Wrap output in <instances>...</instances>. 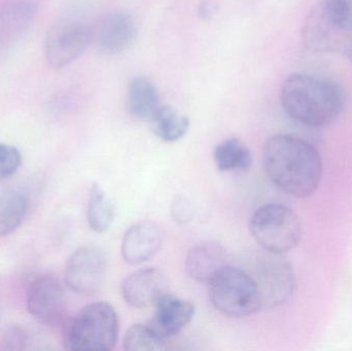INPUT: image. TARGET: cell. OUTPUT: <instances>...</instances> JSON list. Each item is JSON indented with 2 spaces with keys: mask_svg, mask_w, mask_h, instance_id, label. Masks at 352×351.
<instances>
[{
  "mask_svg": "<svg viewBox=\"0 0 352 351\" xmlns=\"http://www.w3.org/2000/svg\"><path fill=\"white\" fill-rule=\"evenodd\" d=\"M126 350H166V341L159 338L148 325L136 324L126 332L124 338Z\"/></svg>",
  "mask_w": 352,
  "mask_h": 351,
  "instance_id": "obj_21",
  "label": "cell"
},
{
  "mask_svg": "<svg viewBox=\"0 0 352 351\" xmlns=\"http://www.w3.org/2000/svg\"><path fill=\"white\" fill-rule=\"evenodd\" d=\"M346 57L352 62V43L351 47H349V52H347Z\"/></svg>",
  "mask_w": 352,
  "mask_h": 351,
  "instance_id": "obj_25",
  "label": "cell"
},
{
  "mask_svg": "<svg viewBox=\"0 0 352 351\" xmlns=\"http://www.w3.org/2000/svg\"><path fill=\"white\" fill-rule=\"evenodd\" d=\"M87 220L89 226L96 233H104L115 220V205L101 185H93L89 198Z\"/></svg>",
  "mask_w": 352,
  "mask_h": 351,
  "instance_id": "obj_19",
  "label": "cell"
},
{
  "mask_svg": "<svg viewBox=\"0 0 352 351\" xmlns=\"http://www.w3.org/2000/svg\"><path fill=\"white\" fill-rule=\"evenodd\" d=\"M27 334L21 328L14 327L8 329L0 341V350H22L27 343Z\"/></svg>",
  "mask_w": 352,
  "mask_h": 351,
  "instance_id": "obj_23",
  "label": "cell"
},
{
  "mask_svg": "<svg viewBox=\"0 0 352 351\" xmlns=\"http://www.w3.org/2000/svg\"><path fill=\"white\" fill-rule=\"evenodd\" d=\"M136 32V23L131 14L109 12L92 26V45L103 55H117L132 45Z\"/></svg>",
  "mask_w": 352,
  "mask_h": 351,
  "instance_id": "obj_11",
  "label": "cell"
},
{
  "mask_svg": "<svg viewBox=\"0 0 352 351\" xmlns=\"http://www.w3.org/2000/svg\"><path fill=\"white\" fill-rule=\"evenodd\" d=\"M153 131L165 142H175L184 137L190 128V120L170 106H161L153 119Z\"/></svg>",
  "mask_w": 352,
  "mask_h": 351,
  "instance_id": "obj_18",
  "label": "cell"
},
{
  "mask_svg": "<svg viewBox=\"0 0 352 351\" xmlns=\"http://www.w3.org/2000/svg\"><path fill=\"white\" fill-rule=\"evenodd\" d=\"M173 216L176 222L186 223L190 220L192 210H190V203L186 198H175L173 206Z\"/></svg>",
  "mask_w": 352,
  "mask_h": 351,
  "instance_id": "obj_24",
  "label": "cell"
},
{
  "mask_svg": "<svg viewBox=\"0 0 352 351\" xmlns=\"http://www.w3.org/2000/svg\"><path fill=\"white\" fill-rule=\"evenodd\" d=\"M302 36L310 51L346 56L352 43V0H320L310 10Z\"/></svg>",
  "mask_w": 352,
  "mask_h": 351,
  "instance_id": "obj_3",
  "label": "cell"
},
{
  "mask_svg": "<svg viewBox=\"0 0 352 351\" xmlns=\"http://www.w3.org/2000/svg\"><path fill=\"white\" fill-rule=\"evenodd\" d=\"M281 105L287 115L302 125H330L342 113L345 95L333 80L307 73H294L283 82Z\"/></svg>",
  "mask_w": 352,
  "mask_h": 351,
  "instance_id": "obj_2",
  "label": "cell"
},
{
  "mask_svg": "<svg viewBox=\"0 0 352 351\" xmlns=\"http://www.w3.org/2000/svg\"><path fill=\"white\" fill-rule=\"evenodd\" d=\"M250 230L261 249L285 253L299 245L302 225L297 214L283 204L261 206L252 214Z\"/></svg>",
  "mask_w": 352,
  "mask_h": 351,
  "instance_id": "obj_6",
  "label": "cell"
},
{
  "mask_svg": "<svg viewBox=\"0 0 352 351\" xmlns=\"http://www.w3.org/2000/svg\"><path fill=\"white\" fill-rule=\"evenodd\" d=\"M163 242V234L156 223L144 220L128 229L122 241V256L130 265H140L152 259Z\"/></svg>",
  "mask_w": 352,
  "mask_h": 351,
  "instance_id": "obj_14",
  "label": "cell"
},
{
  "mask_svg": "<svg viewBox=\"0 0 352 351\" xmlns=\"http://www.w3.org/2000/svg\"><path fill=\"white\" fill-rule=\"evenodd\" d=\"M228 265L227 251L214 241H205L192 247L184 263L188 275L204 284H209Z\"/></svg>",
  "mask_w": 352,
  "mask_h": 351,
  "instance_id": "obj_15",
  "label": "cell"
},
{
  "mask_svg": "<svg viewBox=\"0 0 352 351\" xmlns=\"http://www.w3.org/2000/svg\"><path fill=\"white\" fill-rule=\"evenodd\" d=\"M263 166L279 190L295 198L314 195L322 177V160L309 142L296 136L278 134L267 140Z\"/></svg>",
  "mask_w": 352,
  "mask_h": 351,
  "instance_id": "obj_1",
  "label": "cell"
},
{
  "mask_svg": "<svg viewBox=\"0 0 352 351\" xmlns=\"http://www.w3.org/2000/svg\"><path fill=\"white\" fill-rule=\"evenodd\" d=\"M119 319L109 303L98 302L82 308L64 326L63 342L72 351H107L115 348Z\"/></svg>",
  "mask_w": 352,
  "mask_h": 351,
  "instance_id": "obj_4",
  "label": "cell"
},
{
  "mask_svg": "<svg viewBox=\"0 0 352 351\" xmlns=\"http://www.w3.org/2000/svg\"><path fill=\"white\" fill-rule=\"evenodd\" d=\"M107 261L98 247H82L76 249L66 263V284L84 296L96 294L107 275Z\"/></svg>",
  "mask_w": 352,
  "mask_h": 351,
  "instance_id": "obj_9",
  "label": "cell"
},
{
  "mask_svg": "<svg viewBox=\"0 0 352 351\" xmlns=\"http://www.w3.org/2000/svg\"><path fill=\"white\" fill-rule=\"evenodd\" d=\"M127 107L130 115L140 121L153 119L161 105L158 91L148 78L138 76L130 82Z\"/></svg>",
  "mask_w": 352,
  "mask_h": 351,
  "instance_id": "obj_16",
  "label": "cell"
},
{
  "mask_svg": "<svg viewBox=\"0 0 352 351\" xmlns=\"http://www.w3.org/2000/svg\"><path fill=\"white\" fill-rule=\"evenodd\" d=\"M27 309L43 325H61L65 317L66 301L60 280L50 274L37 278L29 286Z\"/></svg>",
  "mask_w": 352,
  "mask_h": 351,
  "instance_id": "obj_10",
  "label": "cell"
},
{
  "mask_svg": "<svg viewBox=\"0 0 352 351\" xmlns=\"http://www.w3.org/2000/svg\"><path fill=\"white\" fill-rule=\"evenodd\" d=\"M92 45V26L65 21L52 27L45 38V56L53 67L69 65Z\"/></svg>",
  "mask_w": 352,
  "mask_h": 351,
  "instance_id": "obj_8",
  "label": "cell"
},
{
  "mask_svg": "<svg viewBox=\"0 0 352 351\" xmlns=\"http://www.w3.org/2000/svg\"><path fill=\"white\" fill-rule=\"evenodd\" d=\"M154 306L155 313L148 326L166 342L178 335L195 315L194 304L173 295H164Z\"/></svg>",
  "mask_w": 352,
  "mask_h": 351,
  "instance_id": "obj_13",
  "label": "cell"
},
{
  "mask_svg": "<svg viewBox=\"0 0 352 351\" xmlns=\"http://www.w3.org/2000/svg\"><path fill=\"white\" fill-rule=\"evenodd\" d=\"M213 306L230 317H245L262 309L260 294L243 268L228 265L208 284Z\"/></svg>",
  "mask_w": 352,
  "mask_h": 351,
  "instance_id": "obj_7",
  "label": "cell"
},
{
  "mask_svg": "<svg viewBox=\"0 0 352 351\" xmlns=\"http://www.w3.org/2000/svg\"><path fill=\"white\" fill-rule=\"evenodd\" d=\"M213 159L219 171H248L252 166V152L238 139L229 138L217 144Z\"/></svg>",
  "mask_w": 352,
  "mask_h": 351,
  "instance_id": "obj_17",
  "label": "cell"
},
{
  "mask_svg": "<svg viewBox=\"0 0 352 351\" xmlns=\"http://www.w3.org/2000/svg\"><path fill=\"white\" fill-rule=\"evenodd\" d=\"M242 263V268L258 288L262 308L283 306L292 298L295 292V274L283 253L254 249L244 253Z\"/></svg>",
  "mask_w": 352,
  "mask_h": 351,
  "instance_id": "obj_5",
  "label": "cell"
},
{
  "mask_svg": "<svg viewBox=\"0 0 352 351\" xmlns=\"http://www.w3.org/2000/svg\"><path fill=\"white\" fill-rule=\"evenodd\" d=\"M28 200L19 192H8L0 197V237L8 236L22 225Z\"/></svg>",
  "mask_w": 352,
  "mask_h": 351,
  "instance_id": "obj_20",
  "label": "cell"
},
{
  "mask_svg": "<svg viewBox=\"0 0 352 351\" xmlns=\"http://www.w3.org/2000/svg\"><path fill=\"white\" fill-rule=\"evenodd\" d=\"M168 280L161 270L146 268L130 274L122 286L126 303L134 308L154 306L164 295L168 294Z\"/></svg>",
  "mask_w": 352,
  "mask_h": 351,
  "instance_id": "obj_12",
  "label": "cell"
},
{
  "mask_svg": "<svg viewBox=\"0 0 352 351\" xmlns=\"http://www.w3.org/2000/svg\"><path fill=\"white\" fill-rule=\"evenodd\" d=\"M22 164L20 150L10 144L0 142V183L16 174Z\"/></svg>",
  "mask_w": 352,
  "mask_h": 351,
  "instance_id": "obj_22",
  "label": "cell"
}]
</instances>
